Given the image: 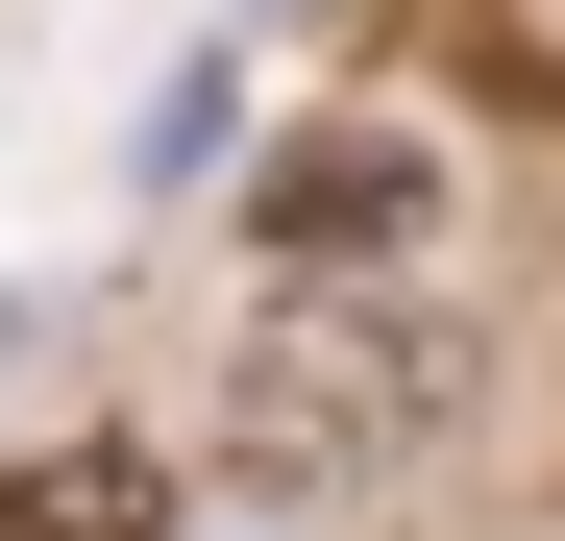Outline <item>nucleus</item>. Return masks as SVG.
<instances>
[{
  "label": "nucleus",
  "instance_id": "obj_1",
  "mask_svg": "<svg viewBox=\"0 0 565 541\" xmlns=\"http://www.w3.org/2000/svg\"><path fill=\"white\" fill-rule=\"evenodd\" d=\"M443 418H467V320L418 270H246V344H222V468L246 492H394Z\"/></svg>",
  "mask_w": 565,
  "mask_h": 541
},
{
  "label": "nucleus",
  "instance_id": "obj_2",
  "mask_svg": "<svg viewBox=\"0 0 565 541\" xmlns=\"http://www.w3.org/2000/svg\"><path fill=\"white\" fill-rule=\"evenodd\" d=\"M443 222H467V172L418 124H296L246 172V270H443Z\"/></svg>",
  "mask_w": 565,
  "mask_h": 541
},
{
  "label": "nucleus",
  "instance_id": "obj_3",
  "mask_svg": "<svg viewBox=\"0 0 565 541\" xmlns=\"http://www.w3.org/2000/svg\"><path fill=\"white\" fill-rule=\"evenodd\" d=\"M0 541H172L148 443H0Z\"/></svg>",
  "mask_w": 565,
  "mask_h": 541
}]
</instances>
